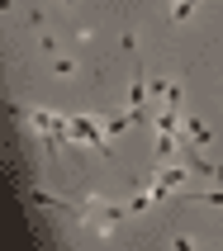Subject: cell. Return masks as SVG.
<instances>
[{
	"label": "cell",
	"instance_id": "1",
	"mask_svg": "<svg viewBox=\"0 0 223 251\" xmlns=\"http://www.w3.org/2000/svg\"><path fill=\"white\" fill-rule=\"evenodd\" d=\"M181 133L195 142V147H209V142H214V128H204L195 114H185V119H181Z\"/></svg>",
	"mask_w": 223,
	"mask_h": 251
},
{
	"label": "cell",
	"instance_id": "2",
	"mask_svg": "<svg viewBox=\"0 0 223 251\" xmlns=\"http://www.w3.org/2000/svg\"><path fill=\"white\" fill-rule=\"evenodd\" d=\"M142 100H147V76H142V67L133 62V85H128V109L142 114Z\"/></svg>",
	"mask_w": 223,
	"mask_h": 251
},
{
	"label": "cell",
	"instance_id": "3",
	"mask_svg": "<svg viewBox=\"0 0 223 251\" xmlns=\"http://www.w3.org/2000/svg\"><path fill=\"white\" fill-rule=\"evenodd\" d=\"M53 71H57V76H62V81H71V76H76V62H67V57H62V62H57Z\"/></svg>",
	"mask_w": 223,
	"mask_h": 251
},
{
	"label": "cell",
	"instance_id": "4",
	"mask_svg": "<svg viewBox=\"0 0 223 251\" xmlns=\"http://www.w3.org/2000/svg\"><path fill=\"white\" fill-rule=\"evenodd\" d=\"M209 180H214V185H223V166H214V176H209Z\"/></svg>",
	"mask_w": 223,
	"mask_h": 251
},
{
	"label": "cell",
	"instance_id": "5",
	"mask_svg": "<svg viewBox=\"0 0 223 251\" xmlns=\"http://www.w3.org/2000/svg\"><path fill=\"white\" fill-rule=\"evenodd\" d=\"M62 5H76V0H62Z\"/></svg>",
	"mask_w": 223,
	"mask_h": 251
}]
</instances>
